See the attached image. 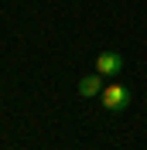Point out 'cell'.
<instances>
[{
    "label": "cell",
    "mask_w": 147,
    "mask_h": 150,
    "mask_svg": "<svg viewBox=\"0 0 147 150\" xmlns=\"http://www.w3.org/2000/svg\"><path fill=\"white\" fill-rule=\"evenodd\" d=\"M75 89H79V96H82V99H92V96H99L106 85H103V75H99V72H92V75H82Z\"/></svg>",
    "instance_id": "3957f363"
},
{
    "label": "cell",
    "mask_w": 147,
    "mask_h": 150,
    "mask_svg": "<svg viewBox=\"0 0 147 150\" xmlns=\"http://www.w3.org/2000/svg\"><path fill=\"white\" fill-rule=\"evenodd\" d=\"M123 68V55L120 51H99L96 55V72L99 75H120Z\"/></svg>",
    "instance_id": "7a4b0ae2"
},
{
    "label": "cell",
    "mask_w": 147,
    "mask_h": 150,
    "mask_svg": "<svg viewBox=\"0 0 147 150\" xmlns=\"http://www.w3.org/2000/svg\"><path fill=\"white\" fill-rule=\"evenodd\" d=\"M99 103H103V109H110V112H123L130 106V89L123 82H110L99 92Z\"/></svg>",
    "instance_id": "6da1fadb"
}]
</instances>
